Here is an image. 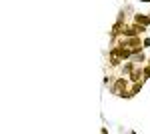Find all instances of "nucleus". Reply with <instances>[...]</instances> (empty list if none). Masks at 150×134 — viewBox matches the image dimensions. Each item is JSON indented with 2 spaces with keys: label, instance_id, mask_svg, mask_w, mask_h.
<instances>
[{
  "label": "nucleus",
  "instance_id": "obj_9",
  "mask_svg": "<svg viewBox=\"0 0 150 134\" xmlns=\"http://www.w3.org/2000/svg\"><path fill=\"white\" fill-rule=\"evenodd\" d=\"M144 88V80H138V82H132V86H130V90H132V94H138L140 90Z\"/></svg>",
  "mask_w": 150,
  "mask_h": 134
},
{
  "label": "nucleus",
  "instance_id": "obj_2",
  "mask_svg": "<svg viewBox=\"0 0 150 134\" xmlns=\"http://www.w3.org/2000/svg\"><path fill=\"white\" fill-rule=\"evenodd\" d=\"M146 32V26L134 22V24H124V30H122V36H140V34Z\"/></svg>",
  "mask_w": 150,
  "mask_h": 134
},
{
  "label": "nucleus",
  "instance_id": "obj_8",
  "mask_svg": "<svg viewBox=\"0 0 150 134\" xmlns=\"http://www.w3.org/2000/svg\"><path fill=\"white\" fill-rule=\"evenodd\" d=\"M136 66H138V64H134L132 60H130V62H126V64L122 66V74H124V76H128V74H130V72H132Z\"/></svg>",
  "mask_w": 150,
  "mask_h": 134
},
{
  "label": "nucleus",
  "instance_id": "obj_6",
  "mask_svg": "<svg viewBox=\"0 0 150 134\" xmlns=\"http://www.w3.org/2000/svg\"><path fill=\"white\" fill-rule=\"evenodd\" d=\"M142 78H144V74H142V68L140 66H136L128 74V80H130V82H138V80H142Z\"/></svg>",
  "mask_w": 150,
  "mask_h": 134
},
{
  "label": "nucleus",
  "instance_id": "obj_1",
  "mask_svg": "<svg viewBox=\"0 0 150 134\" xmlns=\"http://www.w3.org/2000/svg\"><path fill=\"white\" fill-rule=\"evenodd\" d=\"M128 82H130V80L124 78V76L116 78L114 82L110 84V92H112L114 96H122V92H126V90H128Z\"/></svg>",
  "mask_w": 150,
  "mask_h": 134
},
{
  "label": "nucleus",
  "instance_id": "obj_13",
  "mask_svg": "<svg viewBox=\"0 0 150 134\" xmlns=\"http://www.w3.org/2000/svg\"><path fill=\"white\" fill-rule=\"evenodd\" d=\"M148 64H150V58H148Z\"/></svg>",
  "mask_w": 150,
  "mask_h": 134
},
{
  "label": "nucleus",
  "instance_id": "obj_4",
  "mask_svg": "<svg viewBox=\"0 0 150 134\" xmlns=\"http://www.w3.org/2000/svg\"><path fill=\"white\" fill-rule=\"evenodd\" d=\"M130 60L134 62V64H140V62H144V60H148L144 52H142V48H136V50H132V56H130Z\"/></svg>",
  "mask_w": 150,
  "mask_h": 134
},
{
  "label": "nucleus",
  "instance_id": "obj_5",
  "mask_svg": "<svg viewBox=\"0 0 150 134\" xmlns=\"http://www.w3.org/2000/svg\"><path fill=\"white\" fill-rule=\"evenodd\" d=\"M108 60H110V66H120V64H122V62H124V60H122V58H120V56L116 54V50L114 48H110V52H108Z\"/></svg>",
  "mask_w": 150,
  "mask_h": 134
},
{
  "label": "nucleus",
  "instance_id": "obj_11",
  "mask_svg": "<svg viewBox=\"0 0 150 134\" xmlns=\"http://www.w3.org/2000/svg\"><path fill=\"white\" fill-rule=\"evenodd\" d=\"M142 44H144V48H148V46H150V36H146V38L142 40Z\"/></svg>",
  "mask_w": 150,
  "mask_h": 134
},
{
  "label": "nucleus",
  "instance_id": "obj_3",
  "mask_svg": "<svg viewBox=\"0 0 150 134\" xmlns=\"http://www.w3.org/2000/svg\"><path fill=\"white\" fill-rule=\"evenodd\" d=\"M122 30H124V22H122V20H116V22L112 24V28H110V38L116 42V38L122 34Z\"/></svg>",
  "mask_w": 150,
  "mask_h": 134
},
{
  "label": "nucleus",
  "instance_id": "obj_10",
  "mask_svg": "<svg viewBox=\"0 0 150 134\" xmlns=\"http://www.w3.org/2000/svg\"><path fill=\"white\" fill-rule=\"evenodd\" d=\"M142 74H144V78H142V80H148L150 78V64H146V66L142 68Z\"/></svg>",
  "mask_w": 150,
  "mask_h": 134
},
{
  "label": "nucleus",
  "instance_id": "obj_7",
  "mask_svg": "<svg viewBox=\"0 0 150 134\" xmlns=\"http://www.w3.org/2000/svg\"><path fill=\"white\" fill-rule=\"evenodd\" d=\"M134 22H138V24H142V26H150V16L148 14H134Z\"/></svg>",
  "mask_w": 150,
  "mask_h": 134
},
{
  "label": "nucleus",
  "instance_id": "obj_12",
  "mask_svg": "<svg viewBox=\"0 0 150 134\" xmlns=\"http://www.w3.org/2000/svg\"><path fill=\"white\" fill-rule=\"evenodd\" d=\"M140 2H150V0H140Z\"/></svg>",
  "mask_w": 150,
  "mask_h": 134
}]
</instances>
